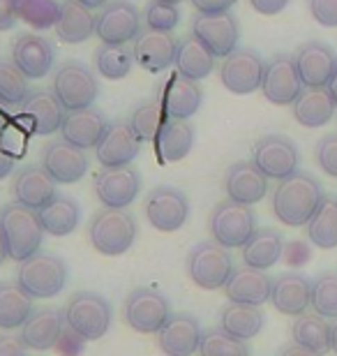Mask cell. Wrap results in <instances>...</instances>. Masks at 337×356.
<instances>
[{"mask_svg":"<svg viewBox=\"0 0 337 356\" xmlns=\"http://www.w3.org/2000/svg\"><path fill=\"white\" fill-rule=\"evenodd\" d=\"M324 188L307 172H296L277 183L272 192V213L286 227H303L324 202Z\"/></svg>","mask_w":337,"mask_h":356,"instance_id":"1","label":"cell"},{"mask_svg":"<svg viewBox=\"0 0 337 356\" xmlns=\"http://www.w3.org/2000/svg\"><path fill=\"white\" fill-rule=\"evenodd\" d=\"M0 232H3L10 259L19 261V264L40 252L42 238H44L38 211L26 209L17 202L5 204L0 209Z\"/></svg>","mask_w":337,"mask_h":356,"instance_id":"2","label":"cell"},{"mask_svg":"<svg viewBox=\"0 0 337 356\" xmlns=\"http://www.w3.org/2000/svg\"><path fill=\"white\" fill-rule=\"evenodd\" d=\"M90 245L104 257H120L136 241V220L127 209H102L88 225Z\"/></svg>","mask_w":337,"mask_h":356,"instance_id":"3","label":"cell"},{"mask_svg":"<svg viewBox=\"0 0 337 356\" xmlns=\"http://www.w3.org/2000/svg\"><path fill=\"white\" fill-rule=\"evenodd\" d=\"M63 317L72 331L85 338L88 343L104 338L111 329L113 312L109 301L95 291H76L69 296V301L63 310Z\"/></svg>","mask_w":337,"mask_h":356,"instance_id":"4","label":"cell"},{"mask_svg":"<svg viewBox=\"0 0 337 356\" xmlns=\"http://www.w3.org/2000/svg\"><path fill=\"white\" fill-rule=\"evenodd\" d=\"M17 282L33 298H54L67 284V264L58 254L40 250L26 261H21Z\"/></svg>","mask_w":337,"mask_h":356,"instance_id":"5","label":"cell"},{"mask_svg":"<svg viewBox=\"0 0 337 356\" xmlns=\"http://www.w3.org/2000/svg\"><path fill=\"white\" fill-rule=\"evenodd\" d=\"M185 268H188L190 280L206 291L222 289L236 270L229 250L215 241H202L192 248L185 259Z\"/></svg>","mask_w":337,"mask_h":356,"instance_id":"6","label":"cell"},{"mask_svg":"<svg viewBox=\"0 0 337 356\" xmlns=\"http://www.w3.org/2000/svg\"><path fill=\"white\" fill-rule=\"evenodd\" d=\"M208 229H211L215 243L233 250V248H243L252 238V234L256 232V216L252 206L224 199L213 209Z\"/></svg>","mask_w":337,"mask_h":356,"instance_id":"7","label":"cell"},{"mask_svg":"<svg viewBox=\"0 0 337 356\" xmlns=\"http://www.w3.org/2000/svg\"><path fill=\"white\" fill-rule=\"evenodd\" d=\"M171 312L169 298L160 289L136 287L127 294L123 303V319L136 333H157L169 322Z\"/></svg>","mask_w":337,"mask_h":356,"instance_id":"8","label":"cell"},{"mask_svg":"<svg viewBox=\"0 0 337 356\" xmlns=\"http://www.w3.org/2000/svg\"><path fill=\"white\" fill-rule=\"evenodd\" d=\"M54 92L65 106V111H76L92 106L97 99V79L90 67L81 60H67L56 70L54 74Z\"/></svg>","mask_w":337,"mask_h":356,"instance_id":"9","label":"cell"},{"mask_svg":"<svg viewBox=\"0 0 337 356\" xmlns=\"http://www.w3.org/2000/svg\"><path fill=\"white\" fill-rule=\"evenodd\" d=\"M143 213L150 227L157 232L171 234L178 232L188 222L190 216V202L188 195L178 188H169V185H160V188L150 190L146 202H143Z\"/></svg>","mask_w":337,"mask_h":356,"instance_id":"10","label":"cell"},{"mask_svg":"<svg viewBox=\"0 0 337 356\" xmlns=\"http://www.w3.org/2000/svg\"><path fill=\"white\" fill-rule=\"evenodd\" d=\"M266 63L252 49H236L220 65V81L233 95H249L259 90Z\"/></svg>","mask_w":337,"mask_h":356,"instance_id":"11","label":"cell"},{"mask_svg":"<svg viewBox=\"0 0 337 356\" xmlns=\"http://www.w3.org/2000/svg\"><path fill=\"white\" fill-rule=\"evenodd\" d=\"M192 35L204 42L215 58H227L238 49L240 26L231 12L220 14H197L192 19Z\"/></svg>","mask_w":337,"mask_h":356,"instance_id":"12","label":"cell"},{"mask_svg":"<svg viewBox=\"0 0 337 356\" xmlns=\"http://www.w3.org/2000/svg\"><path fill=\"white\" fill-rule=\"evenodd\" d=\"M141 33V17L130 0H111L95 17V35L102 44H127Z\"/></svg>","mask_w":337,"mask_h":356,"instance_id":"13","label":"cell"},{"mask_svg":"<svg viewBox=\"0 0 337 356\" xmlns=\"http://www.w3.org/2000/svg\"><path fill=\"white\" fill-rule=\"evenodd\" d=\"M252 162L268 178L284 181L298 172V146L284 134H266L252 148Z\"/></svg>","mask_w":337,"mask_h":356,"instance_id":"14","label":"cell"},{"mask_svg":"<svg viewBox=\"0 0 337 356\" xmlns=\"http://www.w3.org/2000/svg\"><path fill=\"white\" fill-rule=\"evenodd\" d=\"M95 195L104 209H127L141 190V176L134 167H102L95 174Z\"/></svg>","mask_w":337,"mask_h":356,"instance_id":"15","label":"cell"},{"mask_svg":"<svg viewBox=\"0 0 337 356\" xmlns=\"http://www.w3.org/2000/svg\"><path fill=\"white\" fill-rule=\"evenodd\" d=\"M42 169L56 183H79L88 172V155L83 148L72 146L65 139H54L42 148Z\"/></svg>","mask_w":337,"mask_h":356,"instance_id":"16","label":"cell"},{"mask_svg":"<svg viewBox=\"0 0 337 356\" xmlns=\"http://www.w3.org/2000/svg\"><path fill=\"white\" fill-rule=\"evenodd\" d=\"M303 81H300V74L296 70V63H293V56L286 54H277L275 58L266 63V72H263V81H261V92L268 102L277 104V106H286L293 104L296 97L303 92Z\"/></svg>","mask_w":337,"mask_h":356,"instance_id":"17","label":"cell"},{"mask_svg":"<svg viewBox=\"0 0 337 356\" xmlns=\"http://www.w3.org/2000/svg\"><path fill=\"white\" fill-rule=\"evenodd\" d=\"M143 141L136 137L130 120H113L95 146V158L102 167H127L139 155Z\"/></svg>","mask_w":337,"mask_h":356,"instance_id":"18","label":"cell"},{"mask_svg":"<svg viewBox=\"0 0 337 356\" xmlns=\"http://www.w3.org/2000/svg\"><path fill=\"white\" fill-rule=\"evenodd\" d=\"M293 63H296V70L305 88H324L333 76L337 54L326 42L312 40L296 49Z\"/></svg>","mask_w":337,"mask_h":356,"instance_id":"19","label":"cell"},{"mask_svg":"<svg viewBox=\"0 0 337 356\" xmlns=\"http://www.w3.org/2000/svg\"><path fill=\"white\" fill-rule=\"evenodd\" d=\"M54 60V44L42 35L24 33L12 42V63L26 74V79H44L51 72Z\"/></svg>","mask_w":337,"mask_h":356,"instance_id":"20","label":"cell"},{"mask_svg":"<svg viewBox=\"0 0 337 356\" xmlns=\"http://www.w3.org/2000/svg\"><path fill=\"white\" fill-rule=\"evenodd\" d=\"M65 113V106L60 104L56 92L44 88L31 90L24 99V104H21V118L28 123V130L33 134H40V137H47V134L60 130Z\"/></svg>","mask_w":337,"mask_h":356,"instance_id":"21","label":"cell"},{"mask_svg":"<svg viewBox=\"0 0 337 356\" xmlns=\"http://www.w3.org/2000/svg\"><path fill=\"white\" fill-rule=\"evenodd\" d=\"M202 324L190 312H176L169 322L157 331V345L164 356H192L202 343Z\"/></svg>","mask_w":337,"mask_h":356,"instance_id":"22","label":"cell"},{"mask_svg":"<svg viewBox=\"0 0 337 356\" xmlns=\"http://www.w3.org/2000/svg\"><path fill=\"white\" fill-rule=\"evenodd\" d=\"M270 303H272V308L277 312H282V315H289V317L305 315L312 303V280L307 275L298 273V270L277 275L275 280H272Z\"/></svg>","mask_w":337,"mask_h":356,"instance_id":"23","label":"cell"},{"mask_svg":"<svg viewBox=\"0 0 337 356\" xmlns=\"http://www.w3.org/2000/svg\"><path fill=\"white\" fill-rule=\"evenodd\" d=\"M58 195L56 192V181L49 176L42 165L21 167L12 178V197L14 202L26 206V209L40 211Z\"/></svg>","mask_w":337,"mask_h":356,"instance_id":"24","label":"cell"},{"mask_svg":"<svg viewBox=\"0 0 337 356\" xmlns=\"http://www.w3.org/2000/svg\"><path fill=\"white\" fill-rule=\"evenodd\" d=\"M224 192L231 202L259 204L268 195V176L254 162H236L224 174Z\"/></svg>","mask_w":337,"mask_h":356,"instance_id":"25","label":"cell"},{"mask_svg":"<svg viewBox=\"0 0 337 356\" xmlns=\"http://www.w3.org/2000/svg\"><path fill=\"white\" fill-rule=\"evenodd\" d=\"M176 47L178 40L171 38V33L143 28L132 47L134 63H139L146 72H164L176 60Z\"/></svg>","mask_w":337,"mask_h":356,"instance_id":"26","label":"cell"},{"mask_svg":"<svg viewBox=\"0 0 337 356\" xmlns=\"http://www.w3.org/2000/svg\"><path fill=\"white\" fill-rule=\"evenodd\" d=\"M106 125H109V120H106L102 111L95 109V106H85V109L65 113L60 125V134L72 146L88 151V148H95L99 144Z\"/></svg>","mask_w":337,"mask_h":356,"instance_id":"27","label":"cell"},{"mask_svg":"<svg viewBox=\"0 0 337 356\" xmlns=\"http://www.w3.org/2000/svg\"><path fill=\"white\" fill-rule=\"evenodd\" d=\"M63 312L56 308H35L31 312V317L26 319V324L21 326V343H24L28 350L35 352H47L54 350L58 345V338L63 333Z\"/></svg>","mask_w":337,"mask_h":356,"instance_id":"28","label":"cell"},{"mask_svg":"<svg viewBox=\"0 0 337 356\" xmlns=\"http://www.w3.org/2000/svg\"><path fill=\"white\" fill-rule=\"evenodd\" d=\"M272 280L266 275V270L243 266L236 268L229 282L224 284V294L231 303H245V305H261L270 301Z\"/></svg>","mask_w":337,"mask_h":356,"instance_id":"29","label":"cell"},{"mask_svg":"<svg viewBox=\"0 0 337 356\" xmlns=\"http://www.w3.org/2000/svg\"><path fill=\"white\" fill-rule=\"evenodd\" d=\"M157 99L162 102L164 111L169 113V118H178V120H188L195 113L202 109L204 102V92L197 86V81L185 79L181 74H174L171 79L160 88V95Z\"/></svg>","mask_w":337,"mask_h":356,"instance_id":"30","label":"cell"},{"mask_svg":"<svg viewBox=\"0 0 337 356\" xmlns=\"http://www.w3.org/2000/svg\"><path fill=\"white\" fill-rule=\"evenodd\" d=\"M335 102L331 97L328 88H303V92L296 97V102L291 104L293 118L296 123H300L303 127H324L333 120L335 116Z\"/></svg>","mask_w":337,"mask_h":356,"instance_id":"31","label":"cell"},{"mask_svg":"<svg viewBox=\"0 0 337 356\" xmlns=\"http://www.w3.org/2000/svg\"><path fill=\"white\" fill-rule=\"evenodd\" d=\"M56 35L67 44H81L95 35V14L76 0H63L58 21H56Z\"/></svg>","mask_w":337,"mask_h":356,"instance_id":"32","label":"cell"},{"mask_svg":"<svg viewBox=\"0 0 337 356\" xmlns=\"http://www.w3.org/2000/svg\"><path fill=\"white\" fill-rule=\"evenodd\" d=\"M266 324V315L259 305H245V303H231L229 301L220 310V329L227 331L229 336L238 340H252L261 333Z\"/></svg>","mask_w":337,"mask_h":356,"instance_id":"33","label":"cell"},{"mask_svg":"<svg viewBox=\"0 0 337 356\" xmlns=\"http://www.w3.org/2000/svg\"><path fill=\"white\" fill-rule=\"evenodd\" d=\"M35 310V298L17 280L0 282V331H17Z\"/></svg>","mask_w":337,"mask_h":356,"instance_id":"34","label":"cell"},{"mask_svg":"<svg viewBox=\"0 0 337 356\" xmlns=\"http://www.w3.org/2000/svg\"><path fill=\"white\" fill-rule=\"evenodd\" d=\"M284 252V238L282 234L272 227H261L252 234V238L243 245V261L245 266L268 270L282 259Z\"/></svg>","mask_w":337,"mask_h":356,"instance_id":"35","label":"cell"},{"mask_svg":"<svg viewBox=\"0 0 337 356\" xmlns=\"http://www.w3.org/2000/svg\"><path fill=\"white\" fill-rule=\"evenodd\" d=\"M174 65L178 70V74L185 76V79L202 81L213 72L215 56L208 51L204 42H199L195 35H188V38L178 40Z\"/></svg>","mask_w":337,"mask_h":356,"instance_id":"36","label":"cell"},{"mask_svg":"<svg viewBox=\"0 0 337 356\" xmlns=\"http://www.w3.org/2000/svg\"><path fill=\"white\" fill-rule=\"evenodd\" d=\"M42 229L44 234H51L56 238L69 236L72 232L79 227V220H81V209L72 197L67 195H56L51 202H49L44 209L38 211Z\"/></svg>","mask_w":337,"mask_h":356,"instance_id":"37","label":"cell"},{"mask_svg":"<svg viewBox=\"0 0 337 356\" xmlns=\"http://www.w3.org/2000/svg\"><path fill=\"white\" fill-rule=\"evenodd\" d=\"M192 146H195V127L188 120L169 118L155 139L157 155L162 162H181L188 158Z\"/></svg>","mask_w":337,"mask_h":356,"instance_id":"38","label":"cell"},{"mask_svg":"<svg viewBox=\"0 0 337 356\" xmlns=\"http://www.w3.org/2000/svg\"><path fill=\"white\" fill-rule=\"evenodd\" d=\"M291 338L296 345L305 347L317 356H326L328 352H333L331 324L324 317H319L317 312H305V315L296 317V322L291 324Z\"/></svg>","mask_w":337,"mask_h":356,"instance_id":"39","label":"cell"},{"mask_svg":"<svg viewBox=\"0 0 337 356\" xmlns=\"http://www.w3.org/2000/svg\"><path fill=\"white\" fill-rule=\"evenodd\" d=\"M307 227V241L321 250L337 248V197H324Z\"/></svg>","mask_w":337,"mask_h":356,"instance_id":"40","label":"cell"},{"mask_svg":"<svg viewBox=\"0 0 337 356\" xmlns=\"http://www.w3.org/2000/svg\"><path fill=\"white\" fill-rule=\"evenodd\" d=\"M134 51L127 44H99L95 51V67L104 79L118 81L130 74Z\"/></svg>","mask_w":337,"mask_h":356,"instance_id":"41","label":"cell"},{"mask_svg":"<svg viewBox=\"0 0 337 356\" xmlns=\"http://www.w3.org/2000/svg\"><path fill=\"white\" fill-rule=\"evenodd\" d=\"M169 120V113L164 111L162 102L157 97L153 99H146V102H141L136 109L132 111L130 116V125L134 134L139 137L141 141H155L157 134L164 125H167Z\"/></svg>","mask_w":337,"mask_h":356,"instance_id":"42","label":"cell"},{"mask_svg":"<svg viewBox=\"0 0 337 356\" xmlns=\"http://www.w3.org/2000/svg\"><path fill=\"white\" fill-rule=\"evenodd\" d=\"M60 3L56 0H17V19L33 26L35 31H49L56 26Z\"/></svg>","mask_w":337,"mask_h":356,"instance_id":"43","label":"cell"},{"mask_svg":"<svg viewBox=\"0 0 337 356\" xmlns=\"http://www.w3.org/2000/svg\"><path fill=\"white\" fill-rule=\"evenodd\" d=\"M28 79L12 60L0 58V104L21 106L28 97Z\"/></svg>","mask_w":337,"mask_h":356,"instance_id":"44","label":"cell"},{"mask_svg":"<svg viewBox=\"0 0 337 356\" xmlns=\"http://www.w3.org/2000/svg\"><path fill=\"white\" fill-rule=\"evenodd\" d=\"M312 310L324 319H337V273L326 270L312 282Z\"/></svg>","mask_w":337,"mask_h":356,"instance_id":"45","label":"cell"},{"mask_svg":"<svg viewBox=\"0 0 337 356\" xmlns=\"http://www.w3.org/2000/svg\"><path fill=\"white\" fill-rule=\"evenodd\" d=\"M202 356H249V347L245 340L229 336L222 329H206L199 343Z\"/></svg>","mask_w":337,"mask_h":356,"instance_id":"46","label":"cell"},{"mask_svg":"<svg viewBox=\"0 0 337 356\" xmlns=\"http://www.w3.org/2000/svg\"><path fill=\"white\" fill-rule=\"evenodd\" d=\"M178 24H181V12H178L176 5L162 3V0H153V3H148V7H146V28H153V31H162V33H171Z\"/></svg>","mask_w":337,"mask_h":356,"instance_id":"47","label":"cell"},{"mask_svg":"<svg viewBox=\"0 0 337 356\" xmlns=\"http://www.w3.org/2000/svg\"><path fill=\"white\" fill-rule=\"evenodd\" d=\"M314 155H317V165L321 167V172L337 178V132L321 137L317 148H314Z\"/></svg>","mask_w":337,"mask_h":356,"instance_id":"48","label":"cell"},{"mask_svg":"<svg viewBox=\"0 0 337 356\" xmlns=\"http://www.w3.org/2000/svg\"><path fill=\"white\" fill-rule=\"evenodd\" d=\"M314 21L326 28H337V0H307Z\"/></svg>","mask_w":337,"mask_h":356,"instance_id":"49","label":"cell"},{"mask_svg":"<svg viewBox=\"0 0 337 356\" xmlns=\"http://www.w3.org/2000/svg\"><path fill=\"white\" fill-rule=\"evenodd\" d=\"M284 261L289 266H303L310 261V248L303 241H293V243L284 245Z\"/></svg>","mask_w":337,"mask_h":356,"instance_id":"50","label":"cell"},{"mask_svg":"<svg viewBox=\"0 0 337 356\" xmlns=\"http://www.w3.org/2000/svg\"><path fill=\"white\" fill-rule=\"evenodd\" d=\"M28 347L21 343L19 336L12 333H0V356H26Z\"/></svg>","mask_w":337,"mask_h":356,"instance_id":"51","label":"cell"},{"mask_svg":"<svg viewBox=\"0 0 337 356\" xmlns=\"http://www.w3.org/2000/svg\"><path fill=\"white\" fill-rule=\"evenodd\" d=\"M238 0H192V5L197 7L199 14H220V12H231V7Z\"/></svg>","mask_w":337,"mask_h":356,"instance_id":"52","label":"cell"},{"mask_svg":"<svg viewBox=\"0 0 337 356\" xmlns=\"http://www.w3.org/2000/svg\"><path fill=\"white\" fill-rule=\"evenodd\" d=\"M17 21V0H0V31H12Z\"/></svg>","mask_w":337,"mask_h":356,"instance_id":"53","label":"cell"},{"mask_svg":"<svg viewBox=\"0 0 337 356\" xmlns=\"http://www.w3.org/2000/svg\"><path fill=\"white\" fill-rule=\"evenodd\" d=\"M249 5H252L254 12L263 14V17H275V14H279L289 5V0H249Z\"/></svg>","mask_w":337,"mask_h":356,"instance_id":"54","label":"cell"},{"mask_svg":"<svg viewBox=\"0 0 337 356\" xmlns=\"http://www.w3.org/2000/svg\"><path fill=\"white\" fill-rule=\"evenodd\" d=\"M14 167H17V158L10 151H5V146L0 144V181L10 176L14 172Z\"/></svg>","mask_w":337,"mask_h":356,"instance_id":"55","label":"cell"},{"mask_svg":"<svg viewBox=\"0 0 337 356\" xmlns=\"http://www.w3.org/2000/svg\"><path fill=\"white\" fill-rule=\"evenodd\" d=\"M279 356H317L314 352H310V350H305V347H300V345H286L282 352H279Z\"/></svg>","mask_w":337,"mask_h":356,"instance_id":"56","label":"cell"},{"mask_svg":"<svg viewBox=\"0 0 337 356\" xmlns=\"http://www.w3.org/2000/svg\"><path fill=\"white\" fill-rule=\"evenodd\" d=\"M328 92H331V97H333V102L337 106V63H335V70H333V76H331V81H328Z\"/></svg>","mask_w":337,"mask_h":356,"instance_id":"57","label":"cell"},{"mask_svg":"<svg viewBox=\"0 0 337 356\" xmlns=\"http://www.w3.org/2000/svg\"><path fill=\"white\" fill-rule=\"evenodd\" d=\"M76 3L90 7V10H97V7H104L106 3H109V0H76Z\"/></svg>","mask_w":337,"mask_h":356,"instance_id":"58","label":"cell"},{"mask_svg":"<svg viewBox=\"0 0 337 356\" xmlns=\"http://www.w3.org/2000/svg\"><path fill=\"white\" fill-rule=\"evenodd\" d=\"M5 259H10V254H7V245H5L3 232H0V266L5 264Z\"/></svg>","mask_w":337,"mask_h":356,"instance_id":"59","label":"cell"},{"mask_svg":"<svg viewBox=\"0 0 337 356\" xmlns=\"http://www.w3.org/2000/svg\"><path fill=\"white\" fill-rule=\"evenodd\" d=\"M331 345H333V352L337 354V319H335V324H331Z\"/></svg>","mask_w":337,"mask_h":356,"instance_id":"60","label":"cell"},{"mask_svg":"<svg viewBox=\"0 0 337 356\" xmlns=\"http://www.w3.org/2000/svg\"><path fill=\"white\" fill-rule=\"evenodd\" d=\"M5 125H7V113H3V111H0V132L5 130Z\"/></svg>","mask_w":337,"mask_h":356,"instance_id":"61","label":"cell"},{"mask_svg":"<svg viewBox=\"0 0 337 356\" xmlns=\"http://www.w3.org/2000/svg\"><path fill=\"white\" fill-rule=\"evenodd\" d=\"M162 3H171V5H178V3H183V0H162Z\"/></svg>","mask_w":337,"mask_h":356,"instance_id":"62","label":"cell"}]
</instances>
